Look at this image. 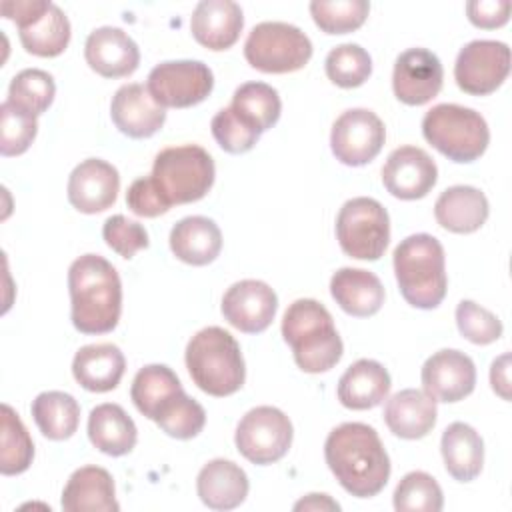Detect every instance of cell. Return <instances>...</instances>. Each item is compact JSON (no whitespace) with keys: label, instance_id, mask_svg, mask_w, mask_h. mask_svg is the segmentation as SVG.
Listing matches in <instances>:
<instances>
[{"label":"cell","instance_id":"e0dca14e","mask_svg":"<svg viewBox=\"0 0 512 512\" xmlns=\"http://www.w3.org/2000/svg\"><path fill=\"white\" fill-rule=\"evenodd\" d=\"M278 310L276 292L262 280L234 282L222 298V316L246 334L264 332Z\"/></svg>","mask_w":512,"mask_h":512},{"label":"cell","instance_id":"7a4b0ae2","mask_svg":"<svg viewBox=\"0 0 512 512\" xmlns=\"http://www.w3.org/2000/svg\"><path fill=\"white\" fill-rule=\"evenodd\" d=\"M70 318L82 334H106L122 314V282L116 268L98 254H84L68 268Z\"/></svg>","mask_w":512,"mask_h":512},{"label":"cell","instance_id":"5bb4252c","mask_svg":"<svg viewBox=\"0 0 512 512\" xmlns=\"http://www.w3.org/2000/svg\"><path fill=\"white\" fill-rule=\"evenodd\" d=\"M386 140L384 122L366 108L346 110L336 118L330 132V148L346 166H364L374 160Z\"/></svg>","mask_w":512,"mask_h":512},{"label":"cell","instance_id":"60d3db41","mask_svg":"<svg viewBox=\"0 0 512 512\" xmlns=\"http://www.w3.org/2000/svg\"><path fill=\"white\" fill-rule=\"evenodd\" d=\"M370 12L366 0H314L310 2V14L316 26L326 34H348L360 28Z\"/></svg>","mask_w":512,"mask_h":512},{"label":"cell","instance_id":"83f0119b","mask_svg":"<svg viewBox=\"0 0 512 512\" xmlns=\"http://www.w3.org/2000/svg\"><path fill=\"white\" fill-rule=\"evenodd\" d=\"M488 214L490 206L484 192L464 184L446 188L434 204L436 222L454 234L476 232L482 228Z\"/></svg>","mask_w":512,"mask_h":512},{"label":"cell","instance_id":"d590c367","mask_svg":"<svg viewBox=\"0 0 512 512\" xmlns=\"http://www.w3.org/2000/svg\"><path fill=\"white\" fill-rule=\"evenodd\" d=\"M54 94L56 84L52 74L40 68H26L10 80L6 100L18 110L36 118L48 110V106L54 100Z\"/></svg>","mask_w":512,"mask_h":512},{"label":"cell","instance_id":"1f68e13d","mask_svg":"<svg viewBox=\"0 0 512 512\" xmlns=\"http://www.w3.org/2000/svg\"><path fill=\"white\" fill-rule=\"evenodd\" d=\"M440 452L448 474L458 482L474 480L484 464V442L466 422H452L442 432Z\"/></svg>","mask_w":512,"mask_h":512},{"label":"cell","instance_id":"4316f807","mask_svg":"<svg viewBox=\"0 0 512 512\" xmlns=\"http://www.w3.org/2000/svg\"><path fill=\"white\" fill-rule=\"evenodd\" d=\"M436 414V400L416 388L396 392L384 406L386 426L394 436L406 440L424 438L434 428Z\"/></svg>","mask_w":512,"mask_h":512},{"label":"cell","instance_id":"8d00e7d4","mask_svg":"<svg viewBox=\"0 0 512 512\" xmlns=\"http://www.w3.org/2000/svg\"><path fill=\"white\" fill-rule=\"evenodd\" d=\"M34 458V442L12 406L2 404V454L0 472L4 476L22 474Z\"/></svg>","mask_w":512,"mask_h":512},{"label":"cell","instance_id":"f1b7e54d","mask_svg":"<svg viewBox=\"0 0 512 512\" xmlns=\"http://www.w3.org/2000/svg\"><path fill=\"white\" fill-rule=\"evenodd\" d=\"M388 370L370 358H360L338 380V400L350 410H370L390 392Z\"/></svg>","mask_w":512,"mask_h":512},{"label":"cell","instance_id":"4fadbf2b","mask_svg":"<svg viewBox=\"0 0 512 512\" xmlns=\"http://www.w3.org/2000/svg\"><path fill=\"white\" fill-rule=\"evenodd\" d=\"M510 74V48L498 40H472L456 56L454 78L462 92L492 94Z\"/></svg>","mask_w":512,"mask_h":512},{"label":"cell","instance_id":"8fae6325","mask_svg":"<svg viewBox=\"0 0 512 512\" xmlns=\"http://www.w3.org/2000/svg\"><path fill=\"white\" fill-rule=\"evenodd\" d=\"M292 436V422L282 410L274 406H256L240 418L234 442L246 460L266 466L286 456Z\"/></svg>","mask_w":512,"mask_h":512},{"label":"cell","instance_id":"836d02e7","mask_svg":"<svg viewBox=\"0 0 512 512\" xmlns=\"http://www.w3.org/2000/svg\"><path fill=\"white\" fill-rule=\"evenodd\" d=\"M182 388L178 376L166 364H148L140 368L132 380L130 398L140 414L154 420L160 406Z\"/></svg>","mask_w":512,"mask_h":512},{"label":"cell","instance_id":"d4e9b609","mask_svg":"<svg viewBox=\"0 0 512 512\" xmlns=\"http://www.w3.org/2000/svg\"><path fill=\"white\" fill-rule=\"evenodd\" d=\"M330 294L350 316H374L384 304V286L380 278L364 268H340L330 278Z\"/></svg>","mask_w":512,"mask_h":512},{"label":"cell","instance_id":"5b68a950","mask_svg":"<svg viewBox=\"0 0 512 512\" xmlns=\"http://www.w3.org/2000/svg\"><path fill=\"white\" fill-rule=\"evenodd\" d=\"M184 358L194 384L210 396H230L244 384L246 368L240 344L220 326L196 332L186 346Z\"/></svg>","mask_w":512,"mask_h":512},{"label":"cell","instance_id":"e575fe53","mask_svg":"<svg viewBox=\"0 0 512 512\" xmlns=\"http://www.w3.org/2000/svg\"><path fill=\"white\" fill-rule=\"evenodd\" d=\"M230 108L260 134L270 130L282 112V102L270 84L244 82L234 90Z\"/></svg>","mask_w":512,"mask_h":512},{"label":"cell","instance_id":"74e56055","mask_svg":"<svg viewBox=\"0 0 512 512\" xmlns=\"http://www.w3.org/2000/svg\"><path fill=\"white\" fill-rule=\"evenodd\" d=\"M154 422L168 436L178 440H190L202 432L206 424V412L200 402L180 390L160 406Z\"/></svg>","mask_w":512,"mask_h":512},{"label":"cell","instance_id":"7dc6e473","mask_svg":"<svg viewBox=\"0 0 512 512\" xmlns=\"http://www.w3.org/2000/svg\"><path fill=\"white\" fill-rule=\"evenodd\" d=\"M512 4L508 0H472L466 4L468 20L478 28H500L510 18Z\"/></svg>","mask_w":512,"mask_h":512},{"label":"cell","instance_id":"ba28073f","mask_svg":"<svg viewBox=\"0 0 512 512\" xmlns=\"http://www.w3.org/2000/svg\"><path fill=\"white\" fill-rule=\"evenodd\" d=\"M244 56L248 64L260 72L286 74L308 64L312 42L294 24L260 22L250 30L244 42Z\"/></svg>","mask_w":512,"mask_h":512},{"label":"cell","instance_id":"3957f363","mask_svg":"<svg viewBox=\"0 0 512 512\" xmlns=\"http://www.w3.org/2000/svg\"><path fill=\"white\" fill-rule=\"evenodd\" d=\"M282 336L292 348L298 368L308 374L328 372L342 358V338L332 314L318 300H294L284 312Z\"/></svg>","mask_w":512,"mask_h":512},{"label":"cell","instance_id":"8992f818","mask_svg":"<svg viewBox=\"0 0 512 512\" xmlns=\"http://www.w3.org/2000/svg\"><path fill=\"white\" fill-rule=\"evenodd\" d=\"M422 134L452 162H474L490 142L484 116L460 104H436L422 118Z\"/></svg>","mask_w":512,"mask_h":512},{"label":"cell","instance_id":"277c9868","mask_svg":"<svg viewBox=\"0 0 512 512\" xmlns=\"http://www.w3.org/2000/svg\"><path fill=\"white\" fill-rule=\"evenodd\" d=\"M394 274L402 298L420 310L436 308L446 296V258L438 238L412 234L394 250Z\"/></svg>","mask_w":512,"mask_h":512},{"label":"cell","instance_id":"2e32d148","mask_svg":"<svg viewBox=\"0 0 512 512\" xmlns=\"http://www.w3.org/2000/svg\"><path fill=\"white\" fill-rule=\"evenodd\" d=\"M438 180L432 156L418 146H400L390 152L382 166L384 188L400 200L424 198Z\"/></svg>","mask_w":512,"mask_h":512},{"label":"cell","instance_id":"484cf974","mask_svg":"<svg viewBox=\"0 0 512 512\" xmlns=\"http://www.w3.org/2000/svg\"><path fill=\"white\" fill-rule=\"evenodd\" d=\"M126 370V358L116 344H88L82 346L72 360V374L76 382L88 392L114 390Z\"/></svg>","mask_w":512,"mask_h":512},{"label":"cell","instance_id":"f6af8a7d","mask_svg":"<svg viewBox=\"0 0 512 512\" xmlns=\"http://www.w3.org/2000/svg\"><path fill=\"white\" fill-rule=\"evenodd\" d=\"M102 238L122 258H132L138 250L148 248L146 228L122 214H114L104 222Z\"/></svg>","mask_w":512,"mask_h":512},{"label":"cell","instance_id":"9a60e30c","mask_svg":"<svg viewBox=\"0 0 512 512\" xmlns=\"http://www.w3.org/2000/svg\"><path fill=\"white\" fill-rule=\"evenodd\" d=\"M444 68L426 48H408L398 54L392 72L394 96L408 106H422L442 90Z\"/></svg>","mask_w":512,"mask_h":512},{"label":"cell","instance_id":"f35d334b","mask_svg":"<svg viewBox=\"0 0 512 512\" xmlns=\"http://www.w3.org/2000/svg\"><path fill=\"white\" fill-rule=\"evenodd\" d=\"M326 76L340 88H356L372 74V58L360 44L334 46L324 60Z\"/></svg>","mask_w":512,"mask_h":512},{"label":"cell","instance_id":"7bdbcfd3","mask_svg":"<svg viewBox=\"0 0 512 512\" xmlns=\"http://www.w3.org/2000/svg\"><path fill=\"white\" fill-rule=\"evenodd\" d=\"M210 128L218 146L228 154H244L252 150L260 138V132L246 124L230 106L214 114Z\"/></svg>","mask_w":512,"mask_h":512},{"label":"cell","instance_id":"9c48e42d","mask_svg":"<svg viewBox=\"0 0 512 512\" xmlns=\"http://www.w3.org/2000/svg\"><path fill=\"white\" fill-rule=\"evenodd\" d=\"M4 18L18 24V36L26 52L42 58L58 56L70 42V20L54 2L46 0H4Z\"/></svg>","mask_w":512,"mask_h":512},{"label":"cell","instance_id":"7402d4cb","mask_svg":"<svg viewBox=\"0 0 512 512\" xmlns=\"http://www.w3.org/2000/svg\"><path fill=\"white\" fill-rule=\"evenodd\" d=\"M242 26V8L232 0H202L190 16L192 36L208 50H228L234 46Z\"/></svg>","mask_w":512,"mask_h":512},{"label":"cell","instance_id":"cb8c5ba5","mask_svg":"<svg viewBox=\"0 0 512 512\" xmlns=\"http://www.w3.org/2000/svg\"><path fill=\"white\" fill-rule=\"evenodd\" d=\"M248 476L232 460L214 458L202 466L196 478V492L212 510L238 508L248 496Z\"/></svg>","mask_w":512,"mask_h":512},{"label":"cell","instance_id":"ab89813d","mask_svg":"<svg viewBox=\"0 0 512 512\" xmlns=\"http://www.w3.org/2000/svg\"><path fill=\"white\" fill-rule=\"evenodd\" d=\"M444 496L440 484L426 472H408L394 490V508L398 512H440Z\"/></svg>","mask_w":512,"mask_h":512},{"label":"cell","instance_id":"ffe728a7","mask_svg":"<svg viewBox=\"0 0 512 512\" xmlns=\"http://www.w3.org/2000/svg\"><path fill=\"white\" fill-rule=\"evenodd\" d=\"M114 126L130 138H150L166 122V108L160 106L146 86L124 84L116 90L110 102Z\"/></svg>","mask_w":512,"mask_h":512},{"label":"cell","instance_id":"ee69618b","mask_svg":"<svg viewBox=\"0 0 512 512\" xmlns=\"http://www.w3.org/2000/svg\"><path fill=\"white\" fill-rule=\"evenodd\" d=\"M456 326L472 344H492L502 336V322L496 314L472 300H462L456 306Z\"/></svg>","mask_w":512,"mask_h":512},{"label":"cell","instance_id":"603a6c76","mask_svg":"<svg viewBox=\"0 0 512 512\" xmlns=\"http://www.w3.org/2000/svg\"><path fill=\"white\" fill-rule=\"evenodd\" d=\"M62 508L66 512H118L114 480L100 466H82L72 472L62 490Z\"/></svg>","mask_w":512,"mask_h":512},{"label":"cell","instance_id":"7c38bea8","mask_svg":"<svg viewBox=\"0 0 512 512\" xmlns=\"http://www.w3.org/2000/svg\"><path fill=\"white\" fill-rule=\"evenodd\" d=\"M146 88L164 108H190L210 96L214 74L202 60H166L150 70Z\"/></svg>","mask_w":512,"mask_h":512},{"label":"cell","instance_id":"d6a6232c","mask_svg":"<svg viewBox=\"0 0 512 512\" xmlns=\"http://www.w3.org/2000/svg\"><path fill=\"white\" fill-rule=\"evenodd\" d=\"M32 418L48 440H66L78 430L80 404L72 394L60 390L40 392L30 406Z\"/></svg>","mask_w":512,"mask_h":512},{"label":"cell","instance_id":"30bf717a","mask_svg":"<svg viewBox=\"0 0 512 512\" xmlns=\"http://www.w3.org/2000/svg\"><path fill=\"white\" fill-rule=\"evenodd\" d=\"M336 238L348 256L356 260H378L390 240L386 208L368 196L346 200L336 216Z\"/></svg>","mask_w":512,"mask_h":512},{"label":"cell","instance_id":"b9f144b4","mask_svg":"<svg viewBox=\"0 0 512 512\" xmlns=\"http://www.w3.org/2000/svg\"><path fill=\"white\" fill-rule=\"evenodd\" d=\"M38 122L34 116L18 110L8 100L0 104V154L18 156L24 154L34 142Z\"/></svg>","mask_w":512,"mask_h":512},{"label":"cell","instance_id":"bcb514c9","mask_svg":"<svg viewBox=\"0 0 512 512\" xmlns=\"http://www.w3.org/2000/svg\"><path fill=\"white\" fill-rule=\"evenodd\" d=\"M126 204L128 208L142 218H156L164 212H168L172 206L162 196L160 188L156 186L152 176L136 178L126 192Z\"/></svg>","mask_w":512,"mask_h":512},{"label":"cell","instance_id":"681fc988","mask_svg":"<svg viewBox=\"0 0 512 512\" xmlns=\"http://www.w3.org/2000/svg\"><path fill=\"white\" fill-rule=\"evenodd\" d=\"M294 510H324V512H338L340 504L332 500L328 494H308L294 504Z\"/></svg>","mask_w":512,"mask_h":512},{"label":"cell","instance_id":"f546056e","mask_svg":"<svg viewBox=\"0 0 512 512\" xmlns=\"http://www.w3.org/2000/svg\"><path fill=\"white\" fill-rule=\"evenodd\" d=\"M172 254L192 266L214 262L222 250V232L218 224L206 216H186L170 230Z\"/></svg>","mask_w":512,"mask_h":512},{"label":"cell","instance_id":"44dd1931","mask_svg":"<svg viewBox=\"0 0 512 512\" xmlns=\"http://www.w3.org/2000/svg\"><path fill=\"white\" fill-rule=\"evenodd\" d=\"M84 58L96 74L104 78H124L138 68L140 50L124 30L100 26L88 34Z\"/></svg>","mask_w":512,"mask_h":512},{"label":"cell","instance_id":"ac0fdd59","mask_svg":"<svg viewBox=\"0 0 512 512\" xmlns=\"http://www.w3.org/2000/svg\"><path fill=\"white\" fill-rule=\"evenodd\" d=\"M420 378L424 392L436 402H458L472 394L476 368L468 354L444 348L424 362Z\"/></svg>","mask_w":512,"mask_h":512},{"label":"cell","instance_id":"c3c4849f","mask_svg":"<svg viewBox=\"0 0 512 512\" xmlns=\"http://www.w3.org/2000/svg\"><path fill=\"white\" fill-rule=\"evenodd\" d=\"M490 384L492 390L502 398L510 400V354L498 356L490 366Z\"/></svg>","mask_w":512,"mask_h":512},{"label":"cell","instance_id":"4dcf8cb0","mask_svg":"<svg viewBox=\"0 0 512 512\" xmlns=\"http://www.w3.org/2000/svg\"><path fill=\"white\" fill-rule=\"evenodd\" d=\"M88 438L100 452L124 456L136 446L138 430L120 404L104 402L92 408L88 416Z\"/></svg>","mask_w":512,"mask_h":512},{"label":"cell","instance_id":"d6986e66","mask_svg":"<svg viewBox=\"0 0 512 512\" xmlns=\"http://www.w3.org/2000/svg\"><path fill=\"white\" fill-rule=\"evenodd\" d=\"M120 190L118 170L100 158L82 160L68 178V202L84 214L108 210Z\"/></svg>","mask_w":512,"mask_h":512},{"label":"cell","instance_id":"6da1fadb","mask_svg":"<svg viewBox=\"0 0 512 512\" xmlns=\"http://www.w3.org/2000/svg\"><path fill=\"white\" fill-rule=\"evenodd\" d=\"M324 458L340 486L356 498L376 496L390 478V458L378 432L362 422L336 426L324 442Z\"/></svg>","mask_w":512,"mask_h":512},{"label":"cell","instance_id":"52a82bcc","mask_svg":"<svg viewBox=\"0 0 512 512\" xmlns=\"http://www.w3.org/2000/svg\"><path fill=\"white\" fill-rule=\"evenodd\" d=\"M170 206L204 198L214 184L216 168L212 156L196 144L170 146L156 154L152 174Z\"/></svg>","mask_w":512,"mask_h":512}]
</instances>
